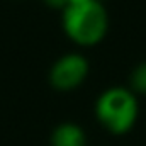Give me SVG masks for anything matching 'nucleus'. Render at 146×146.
<instances>
[{
    "mask_svg": "<svg viewBox=\"0 0 146 146\" xmlns=\"http://www.w3.org/2000/svg\"><path fill=\"white\" fill-rule=\"evenodd\" d=\"M44 3L49 5V7H53V9H65L68 5L66 0H44Z\"/></svg>",
    "mask_w": 146,
    "mask_h": 146,
    "instance_id": "6",
    "label": "nucleus"
},
{
    "mask_svg": "<svg viewBox=\"0 0 146 146\" xmlns=\"http://www.w3.org/2000/svg\"><path fill=\"white\" fill-rule=\"evenodd\" d=\"M88 73V61L82 54H65L61 56L49 72V83L56 90H73L83 83Z\"/></svg>",
    "mask_w": 146,
    "mask_h": 146,
    "instance_id": "3",
    "label": "nucleus"
},
{
    "mask_svg": "<svg viewBox=\"0 0 146 146\" xmlns=\"http://www.w3.org/2000/svg\"><path fill=\"white\" fill-rule=\"evenodd\" d=\"M63 27L68 37L82 46L100 42L109 27V17L104 5L97 0L66 5L63 10Z\"/></svg>",
    "mask_w": 146,
    "mask_h": 146,
    "instance_id": "1",
    "label": "nucleus"
},
{
    "mask_svg": "<svg viewBox=\"0 0 146 146\" xmlns=\"http://www.w3.org/2000/svg\"><path fill=\"white\" fill-rule=\"evenodd\" d=\"M87 2H94V0H66L68 5H78V3H87ZM99 2V0H97Z\"/></svg>",
    "mask_w": 146,
    "mask_h": 146,
    "instance_id": "7",
    "label": "nucleus"
},
{
    "mask_svg": "<svg viewBox=\"0 0 146 146\" xmlns=\"http://www.w3.org/2000/svg\"><path fill=\"white\" fill-rule=\"evenodd\" d=\"M131 87L138 94H146V61L138 65L131 73Z\"/></svg>",
    "mask_w": 146,
    "mask_h": 146,
    "instance_id": "5",
    "label": "nucleus"
},
{
    "mask_svg": "<svg viewBox=\"0 0 146 146\" xmlns=\"http://www.w3.org/2000/svg\"><path fill=\"white\" fill-rule=\"evenodd\" d=\"M51 146H85V133L73 122L60 124L53 131Z\"/></svg>",
    "mask_w": 146,
    "mask_h": 146,
    "instance_id": "4",
    "label": "nucleus"
},
{
    "mask_svg": "<svg viewBox=\"0 0 146 146\" xmlns=\"http://www.w3.org/2000/svg\"><path fill=\"white\" fill-rule=\"evenodd\" d=\"M99 2H100V0H99Z\"/></svg>",
    "mask_w": 146,
    "mask_h": 146,
    "instance_id": "8",
    "label": "nucleus"
},
{
    "mask_svg": "<svg viewBox=\"0 0 146 146\" xmlns=\"http://www.w3.org/2000/svg\"><path fill=\"white\" fill-rule=\"evenodd\" d=\"M95 114L107 131L112 134H124L136 122L138 100L131 90L112 87L99 97Z\"/></svg>",
    "mask_w": 146,
    "mask_h": 146,
    "instance_id": "2",
    "label": "nucleus"
}]
</instances>
